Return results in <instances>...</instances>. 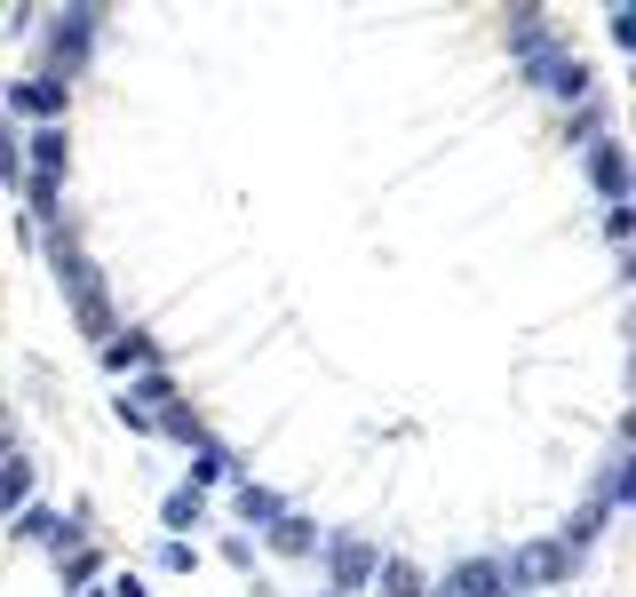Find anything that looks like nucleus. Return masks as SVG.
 <instances>
[{
	"instance_id": "1",
	"label": "nucleus",
	"mask_w": 636,
	"mask_h": 597,
	"mask_svg": "<svg viewBox=\"0 0 636 597\" xmlns=\"http://www.w3.org/2000/svg\"><path fill=\"white\" fill-rule=\"evenodd\" d=\"M64 159H72V152H64V136H56V128H41V136H32V184H56V168H64Z\"/></svg>"
},
{
	"instance_id": "2",
	"label": "nucleus",
	"mask_w": 636,
	"mask_h": 597,
	"mask_svg": "<svg viewBox=\"0 0 636 597\" xmlns=\"http://www.w3.org/2000/svg\"><path fill=\"white\" fill-rule=\"evenodd\" d=\"M104 358L127 375V367H144V375H159V358H152V343L144 335H104Z\"/></svg>"
},
{
	"instance_id": "3",
	"label": "nucleus",
	"mask_w": 636,
	"mask_h": 597,
	"mask_svg": "<svg viewBox=\"0 0 636 597\" xmlns=\"http://www.w3.org/2000/svg\"><path fill=\"white\" fill-rule=\"evenodd\" d=\"M9 104H24V112H64V80H16Z\"/></svg>"
},
{
	"instance_id": "4",
	"label": "nucleus",
	"mask_w": 636,
	"mask_h": 597,
	"mask_svg": "<svg viewBox=\"0 0 636 597\" xmlns=\"http://www.w3.org/2000/svg\"><path fill=\"white\" fill-rule=\"evenodd\" d=\"M596 191H605V199H621V191H628V168H621V152H613V144L596 152Z\"/></svg>"
},
{
	"instance_id": "5",
	"label": "nucleus",
	"mask_w": 636,
	"mask_h": 597,
	"mask_svg": "<svg viewBox=\"0 0 636 597\" xmlns=\"http://www.w3.org/2000/svg\"><path fill=\"white\" fill-rule=\"evenodd\" d=\"M24 486H32V471L9 454V462H0V510H16V494H24Z\"/></svg>"
},
{
	"instance_id": "6",
	"label": "nucleus",
	"mask_w": 636,
	"mask_h": 597,
	"mask_svg": "<svg viewBox=\"0 0 636 597\" xmlns=\"http://www.w3.org/2000/svg\"><path fill=\"white\" fill-rule=\"evenodd\" d=\"M239 518H247V526H255V518H279V502H271L263 486H239Z\"/></svg>"
},
{
	"instance_id": "7",
	"label": "nucleus",
	"mask_w": 636,
	"mask_h": 597,
	"mask_svg": "<svg viewBox=\"0 0 636 597\" xmlns=\"http://www.w3.org/2000/svg\"><path fill=\"white\" fill-rule=\"evenodd\" d=\"M199 510H208V502H199V486H183L176 502H167V526H199Z\"/></svg>"
}]
</instances>
